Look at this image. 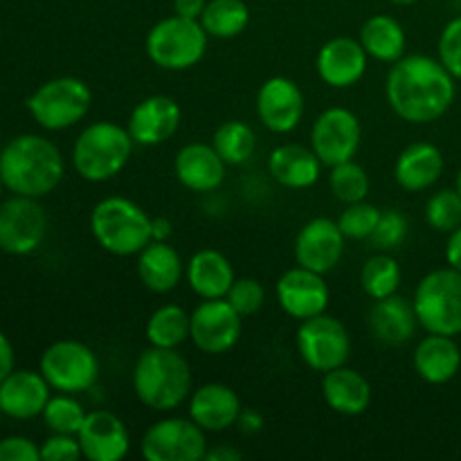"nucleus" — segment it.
<instances>
[{"label": "nucleus", "mask_w": 461, "mask_h": 461, "mask_svg": "<svg viewBox=\"0 0 461 461\" xmlns=\"http://www.w3.org/2000/svg\"><path fill=\"white\" fill-rule=\"evenodd\" d=\"M455 77L444 63L428 54H405L392 63L385 79V97L396 117L410 124H430L453 106Z\"/></svg>", "instance_id": "1"}, {"label": "nucleus", "mask_w": 461, "mask_h": 461, "mask_svg": "<svg viewBox=\"0 0 461 461\" xmlns=\"http://www.w3.org/2000/svg\"><path fill=\"white\" fill-rule=\"evenodd\" d=\"M66 160L50 138L16 135L0 149V180L16 196L43 198L61 185Z\"/></svg>", "instance_id": "2"}, {"label": "nucleus", "mask_w": 461, "mask_h": 461, "mask_svg": "<svg viewBox=\"0 0 461 461\" xmlns=\"http://www.w3.org/2000/svg\"><path fill=\"white\" fill-rule=\"evenodd\" d=\"M133 392L153 412H174L194 392V374L178 349L149 347L133 367Z\"/></svg>", "instance_id": "3"}, {"label": "nucleus", "mask_w": 461, "mask_h": 461, "mask_svg": "<svg viewBox=\"0 0 461 461\" xmlns=\"http://www.w3.org/2000/svg\"><path fill=\"white\" fill-rule=\"evenodd\" d=\"M133 149L135 142L126 126L108 120L93 122L75 140L72 167L88 183H106L124 171Z\"/></svg>", "instance_id": "4"}, {"label": "nucleus", "mask_w": 461, "mask_h": 461, "mask_svg": "<svg viewBox=\"0 0 461 461\" xmlns=\"http://www.w3.org/2000/svg\"><path fill=\"white\" fill-rule=\"evenodd\" d=\"M90 232L102 250L115 257H138L153 241L151 216L124 196H106L93 207Z\"/></svg>", "instance_id": "5"}, {"label": "nucleus", "mask_w": 461, "mask_h": 461, "mask_svg": "<svg viewBox=\"0 0 461 461\" xmlns=\"http://www.w3.org/2000/svg\"><path fill=\"white\" fill-rule=\"evenodd\" d=\"M207 43H210V34L201 25V21L174 14L158 21L149 30L144 50L153 66L169 72H183L203 61Z\"/></svg>", "instance_id": "6"}, {"label": "nucleus", "mask_w": 461, "mask_h": 461, "mask_svg": "<svg viewBox=\"0 0 461 461\" xmlns=\"http://www.w3.org/2000/svg\"><path fill=\"white\" fill-rule=\"evenodd\" d=\"M25 106L41 129L52 133L66 131L88 115L93 106V90L79 77H54L27 97Z\"/></svg>", "instance_id": "7"}, {"label": "nucleus", "mask_w": 461, "mask_h": 461, "mask_svg": "<svg viewBox=\"0 0 461 461\" xmlns=\"http://www.w3.org/2000/svg\"><path fill=\"white\" fill-rule=\"evenodd\" d=\"M419 327L426 333L461 336V273L455 268H437L414 288L412 297Z\"/></svg>", "instance_id": "8"}, {"label": "nucleus", "mask_w": 461, "mask_h": 461, "mask_svg": "<svg viewBox=\"0 0 461 461\" xmlns=\"http://www.w3.org/2000/svg\"><path fill=\"white\" fill-rule=\"evenodd\" d=\"M39 372L50 383L52 392L84 394L97 385L102 365L86 342L57 340L41 356Z\"/></svg>", "instance_id": "9"}, {"label": "nucleus", "mask_w": 461, "mask_h": 461, "mask_svg": "<svg viewBox=\"0 0 461 461\" xmlns=\"http://www.w3.org/2000/svg\"><path fill=\"white\" fill-rule=\"evenodd\" d=\"M297 354L313 372L327 374L347 365L351 356V336L345 324L329 313L302 320L297 329Z\"/></svg>", "instance_id": "10"}, {"label": "nucleus", "mask_w": 461, "mask_h": 461, "mask_svg": "<svg viewBox=\"0 0 461 461\" xmlns=\"http://www.w3.org/2000/svg\"><path fill=\"white\" fill-rule=\"evenodd\" d=\"M48 237V214L39 198L16 196L0 203V250L25 257L39 250Z\"/></svg>", "instance_id": "11"}, {"label": "nucleus", "mask_w": 461, "mask_h": 461, "mask_svg": "<svg viewBox=\"0 0 461 461\" xmlns=\"http://www.w3.org/2000/svg\"><path fill=\"white\" fill-rule=\"evenodd\" d=\"M140 450L147 461H201L207 455V432L189 417H167L149 426Z\"/></svg>", "instance_id": "12"}, {"label": "nucleus", "mask_w": 461, "mask_h": 461, "mask_svg": "<svg viewBox=\"0 0 461 461\" xmlns=\"http://www.w3.org/2000/svg\"><path fill=\"white\" fill-rule=\"evenodd\" d=\"M363 142V126L358 115L349 108L331 106L315 117L311 126V149L324 167L354 160Z\"/></svg>", "instance_id": "13"}, {"label": "nucleus", "mask_w": 461, "mask_h": 461, "mask_svg": "<svg viewBox=\"0 0 461 461\" xmlns=\"http://www.w3.org/2000/svg\"><path fill=\"white\" fill-rule=\"evenodd\" d=\"M189 315V340L201 354L223 356L241 340L243 318L225 297L203 300Z\"/></svg>", "instance_id": "14"}, {"label": "nucleus", "mask_w": 461, "mask_h": 461, "mask_svg": "<svg viewBox=\"0 0 461 461\" xmlns=\"http://www.w3.org/2000/svg\"><path fill=\"white\" fill-rule=\"evenodd\" d=\"M275 297L284 313L302 322V320L327 313L331 291H329V284L324 282V275L295 266L277 279Z\"/></svg>", "instance_id": "15"}, {"label": "nucleus", "mask_w": 461, "mask_h": 461, "mask_svg": "<svg viewBox=\"0 0 461 461\" xmlns=\"http://www.w3.org/2000/svg\"><path fill=\"white\" fill-rule=\"evenodd\" d=\"M306 99L300 86L288 77H270L257 93V117L270 133L286 135L300 126Z\"/></svg>", "instance_id": "16"}, {"label": "nucleus", "mask_w": 461, "mask_h": 461, "mask_svg": "<svg viewBox=\"0 0 461 461\" xmlns=\"http://www.w3.org/2000/svg\"><path fill=\"white\" fill-rule=\"evenodd\" d=\"M347 237L342 234L338 221L318 216L311 219L300 228L295 237V261L302 268L315 270L320 275H327L336 268L345 255Z\"/></svg>", "instance_id": "17"}, {"label": "nucleus", "mask_w": 461, "mask_h": 461, "mask_svg": "<svg viewBox=\"0 0 461 461\" xmlns=\"http://www.w3.org/2000/svg\"><path fill=\"white\" fill-rule=\"evenodd\" d=\"M183 111L169 95H151L138 102L131 111L126 129L135 147H158L174 138L180 129Z\"/></svg>", "instance_id": "18"}, {"label": "nucleus", "mask_w": 461, "mask_h": 461, "mask_svg": "<svg viewBox=\"0 0 461 461\" xmlns=\"http://www.w3.org/2000/svg\"><path fill=\"white\" fill-rule=\"evenodd\" d=\"M77 439L88 461H120L131 450L126 423L111 410H90Z\"/></svg>", "instance_id": "19"}, {"label": "nucleus", "mask_w": 461, "mask_h": 461, "mask_svg": "<svg viewBox=\"0 0 461 461\" xmlns=\"http://www.w3.org/2000/svg\"><path fill=\"white\" fill-rule=\"evenodd\" d=\"M369 54L363 43L351 36H336L320 48L315 59L318 77L331 88H351L367 72Z\"/></svg>", "instance_id": "20"}, {"label": "nucleus", "mask_w": 461, "mask_h": 461, "mask_svg": "<svg viewBox=\"0 0 461 461\" xmlns=\"http://www.w3.org/2000/svg\"><path fill=\"white\" fill-rule=\"evenodd\" d=\"M52 396V387L43 374L34 369H14L0 383V414L16 421H30L43 414Z\"/></svg>", "instance_id": "21"}, {"label": "nucleus", "mask_w": 461, "mask_h": 461, "mask_svg": "<svg viewBox=\"0 0 461 461\" xmlns=\"http://www.w3.org/2000/svg\"><path fill=\"white\" fill-rule=\"evenodd\" d=\"M241 399L225 383H205L187 399V417L205 432H225L237 426Z\"/></svg>", "instance_id": "22"}, {"label": "nucleus", "mask_w": 461, "mask_h": 461, "mask_svg": "<svg viewBox=\"0 0 461 461\" xmlns=\"http://www.w3.org/2000/svg\"><path fill=\"white\" fill-rule=\"evenodd\" d=\"M223 158L207 142H189L176 153L174 174L185 189L196 194H210L219 189L225 180Z\"/></svg>", "instance_id": "23"}, {"label": "nucleus", "mask_w": 461, "mask_h": 461, "mask_svg": "<svg viewBox=\"0 0 461 461\" xmlns=\"http://www.w3.org/2000/svg\"><path fill=\"white\" fill-rule=\"evenodd\" d=\"M367 327L369 333L383 345L401 347L414 338L419 318L412 302L394 293V295L383 297V300H374L367 313Z\"/></svg>", "instance_id": "24"}, {"label": "nucleus", "mask_w": 461, "mask_h": 461, "mask_svg": "<svg viewBox=\"0 0 461 461\" xmlns=\"http://www.w3.org/2000/svg\"><path fill=\"white\" fill-rule=\"evenodd\" d=\"M444 153L432 142H412L399 153L394 162V180L410 194L426 192L439 183L444 174Z\"/></svg>", "instance_id": "25"}, {"label": "nucleus", "mask_w": 461, "mask_h": 461, "mask_svg": "<svg viewBox=\"0 0 461 461\" xmlns=\"http://www.w3.org/2000/svg\"><path fill=\"white\" fill-rule=\"evenodd\" d=\"M414 372L428 385H446L461 369V349L453 336L428 333L419 340L412 354Z\"/></svg>", "instance_id": "26"}, {"label": "nucleus", "mask_w": 461, "mask_h": 461, "mask_svg": "<svg viewBox=\"0 0 461 461\" xmlns=\"http://www.w3.org/2000/svg\"><path fill=\"white\" fill-rule=\"evenodd\" d=\"M185 279H187L189 288L196 297L219 300V297L228 295L237 275H234L232 264L223 252L203 248V250L194 252L185 264Z\"/></svg>", "instance_id": "27"}, {"label": "nucleus", "mask_w": 461, "mask_h": 461, "mask_svg": "<svg viewBox=\"0 0 461 461\" xmlns=\"http://www.w3.org/2000/svg\"><path fill=\"white\" fill-rule=\"evenodd\" d=\"M322 162L304 144H279L268 156V174L286 189L313 187L322 174Z\"/></svg>", "instance_id": "28"}, {"label": "nucleus", "mask_w": 461, "mask_h": 461, "mask_svg": "<svg viewBox=\"0 0 461 461\" xmlns=\"http://www.w3.org/2000/svg\"><path fill=\"white\" fill-rule=\"evenodd\" d=\"M322 399L336 414L358 417L372 403V385L363 374L342 365L322 374Z\"/></svg>", "instance_id": "29"}, {"label": "nucleus", "mask_w": 461, "mask_h": 461, "mask_svg": "<svg viewBox=\"0 0 461 461\" xmlns=\"http://www.w3.org/2000/svg\"><path fill=\"white\" fill-rule=\"evenodd\" d=\"M138 277L151 293H171L185 277V264L180 252L169 241H151L138 255Z\"/></svg>", "instance_id": "30"}, {"label": "nucleus", "mask_w": 461, "mask_h": 461, "mask_svg": "<svg viewBox=\"0 0 461 461\" xmlns=\"http://www.w3.org/2000/svg\"><path fill=\"white\" fill-rule=\"evenodd\" d=\"M358 41L363 43L369 59H376L381 63L399 61L401 57H405V48H408L403 25L390 14L369 16L360 27Z\"/></svg>", "instance_id": "31"}, {"label": "nucleus", "mask_w": 461, "mask_h": 461, "mask_svg": "<svg viewBox=\"0 0 461 461\" xmlns=\"http://www.w3.org/2000/svg\"><path fill=\"white\" fill-rule=\"evenodd\" d=\"M189 322L192 315L178 304H162L149 315L147 340L151 347H162V349H178L185 340H189Z\"/></svg>", "instance_id": "32"}, {"label": "nucleus", "mask_w": 461, "mask_h": 461, "mask_svg": "<svg viewBox=\"0 0 461 461\" xmlns=\"http://www.w3.org/2000/svg\"><path fill=\"white\" fill-rule=\"evenodd\" d=\"M201 25L210 39H234L250 25V7L243 0H207Z\"/></svg>", "instance_id": "33"}, {"label": "nucleus", "mask_w": 461, "mask_h": 461, "mask_svg": "<svg viewBox=\"0 0 461 461\" xmlns=\"http://www.w3.org/2000/svg\"><path fill=\"white\" fill-rule=\"evenodd\" d=\"M401 282H403V270L390 252H378L369 257L360 270V286L365 295L372 300H383L399 293Z\"/></svg>", "instance_id": "34"}, {"label": "nucleus", "mask_w": 461, "mask_h": 461, "mask_svg": "<svg viewBox=\"0 0 461 461\" xmlns=\"http://www.w3.org/2000/svg\"><path fill=\"white\" fill-rule=\"evenodd\" d=\"M212 144L219 151V156L223 158L228 167H239L246 165L252 156H255L257 149V135L250 129V124L241 120H228L214 131V138Z\"/></svg>", "instance_id": "35"}, {"label": "nucleus", "mask_w": 461, "mask_h": 461, "mask_svg": "<svg viewBox=\"0 0 461 461\" xmlns=\"http://www.w3.org/2000/svg\"><path fill=\"white\" fill-rule=\"evenodd\" d=\"M88 414V410L81 405V401H77V394H57L50 396L48 405H45L43 419L45 428L50 432H57V435H77L84 426V419Z\"/></svg>", "instance_id": "36"}, {"label": "nucleus", "mask_w": 461, "mask_h": 461, "mask_svg": "<svg viewBox=\"0 0 461 461\" xmlns=\"http://www.w3.org/2000/svg\"><path fill=\"white\" fill-rule=\"evenodd\" d=\"M369 187H372L369 174L365 171V167L358 165L356 160H347L331 167V174H329V189H331L336 201L345 203V205L365 201L369 194Z\"/></svg>", "instance_id": "37"}, {"label": "nucleus", "mask_w": 461, "mask_h": 461, "mask_svg": "<svg viewBox=\"0 0 461 461\" xmlns=\"http://www.w3.org/2000/svg\"><path fill=\"white\" fill-rule=\"evenodd\" d=\"M426 221L435 232L450 234L461 225V194L455 189H439L426 203Z\"/></svg>", "instance_id": "38"}, {"label": "nucleus", "mask_w": 461, "mask_h": 461, "mask_svg": "<svg viewBox=\"0 0 461 461\" xmlns=\"http://www.w3.org/2000/svg\"><path fill=\"white\" fill-rule=\"evenodd\" d=\"M378 219H381V210L367 201L349 203L345 210L338 216V225H340L342 234L351 241H369V237L376 230Z\"/></svg>", "instance_id": "39"}, {"label": "nucleus", "mask_w": 461, "mask_h": 461, "mask_svg": "<svg viewBox=\"0 0 461 461\" xmlns=\"http://www.w3.org/2000/svg\"><path fill=\"white\" fill-rule=\"evenodd\" d=\"M410 234L408 216L399 210H381V219H378L376 230L369 237V243L374 250L378 252H392L405 243Z\"/></svg>", "instance_id": "40"}, {"label": "nucleus", "mask_w": 461, "mask_h": 461, "mask_svg": "<svg viewBox=\"0 0 461 461\" xmlns=\"http://www.w3.org/2000/svg\"><path fill=\"white\" fill-rule=\"evenodd\" d=\"M225 300L237 309L241 318H250V315L259 313L261 306L266 304V288L259 279L237 277L232 286H230Z\"/></svg>", "instance_id": "41"}, {"label": "nucleus", "mask_w": 461, "mask_h": 461, "mask_svg": "<svg viewBox=\"0 0 461 461\" xmlns=\"http://www.w3.org/2000/svg\"><path fill=\"white\" fill-rule=\"evenodd\" d=\"M439 61L444 63L446 70L461 81V16L446 23V27L439 34Z\"/></svg>", "instance_id": "42"}, {"label": "nucleus", "mask_w": 461, "mask_h": 461, "mask_svg": "<svg viewBox=\"0 0 461 461\" xmlns=\"http://www.w3.org/2000/svg\"><path fill=\"white\" fill-rule=\"evenodd\" d=\"M84 457L77 435H57L50 432L41 444V461H77Z\"/></svg>", "instance_id": "43"}, {"label": "nucleus", "mask_w": 461, "mask_h": 461, "mask_svg": "<svg viewBox=\"0 0 461 461\" xmlns=\"http://www.w3.org/2000/svg\"><path fill=\"white\" fill-rule=\"evenodd\" d=\"M0 461H41V446L30 437H5L0 439Z\"/></svg>", "instance_id": "44"}, {"label": "nucleus", "mask_w": 461, "mask_h": 461, "mask_svg": "<svg viewBox=\"0 0 461 461\" xmlns=\"http://www.w3.org/2000/svg\"><path fill=\"white\" fill-rule=\"evenodd\" d=\"M237 428L243 435H257V432L264 430V414L257 408H241L237 419Z\"/></svg>", "instance_id": "45"}, {"label": "nucleus", "mask_w": 461, "mask_h": 461, "mask_svg": "<svg viewBox=\"0 0 461 461\" xmlns=\"http://www.w3.org/2000/svg\"><path fill=\"white\" fill-rule=\"evenodd\" d=\"M16 369V354H14V345L3 331H0V383Z\"/></svg>", "instance_id": "46"}, {"label": "nucleus", "mask_w": 461, "mask_h": 461, "mask_svg": "<svg viewBox=\"0 0 461 461\" xmlns=\"http://www.w3.org/2000/svg\"><path fill=\"white\" fill-rule=\"evenodd\" d=\"M207 0H174V14L183 18H194L201 21L203 12H205Z\"/></svg>", "instance_id": "47"}, {"label": "nucleus", "mask_w": 461, "mask_h": 461, "mask_svg": "<svg viewBox=\"0 0 461 461\" xmlns=\"http://www.w3.org/2000/svg\"><path fill=\"white\" fill-rule=\"evenodd\" d=\"M446 261L450 268L461 273V225L455 232L448 234V243H446Z\"/></svg>", "instance_id": "48"}, {"label": "nucleus", "mask_w": 461, "mask_h": 461, "mask_svg": "<svg viewBox=\"0 0 461 461\" xmlns=\"http://www.w3.org/2000/svg\"><path fill=\"white\" fill-rule=\"evenodd\" d=\"M171 234H174V225L165 216H156L151 219V239L153 241H169Z\"/></svg>", "instance_id": "49"}, {"label": "nucleus", "mask_w": 461, "mask_h": 461, "mask_svg": "<svg viewBox=\"0 0 461 461\" xmlns=\"http://www.w3.org/2000/svg\"><path fill=\"white\" fill-rule=\"evenodd\" d=\"M241 457L243 455L237 448H232V446H216L214 450L207 448L205 461H239Z\"/></svg>", "instance_id": "50"}, {"label": "nucleus", "mask_w": 461, "mask_h": 461, "mask_svg": "<svg viewBox=\"0 0 461 461\" xmlns=\"http://www.w3.org/2000/svg\"><path fill=\"white\" fill-rule=\"evenodd\" d=\"M390 3H394V5H414V3H419V0H390Z\"/></svg>", "instance_id": "51"}, {"label": "nucleus", "mask_w": 461, "mask_h": 461, "mask_svg": "<svg viewBox=\"0 0 461 461\" xmlns=\"http://www.w3.org/2000/svg\"><path fill=\"white\" fill-rule=\"evenodd\" d=\"M455 187H457V192L461 194V169H459V174H457V185H455Z\"/></svg>", "instance_id": "52"}, {"label": "nucleus", "mask_w": 461, "mask_h": 461, "mask_svg": "<svg viewBox=\"0 0 461 461\" xmlns=\"http://www.w3.org/2000/svg\"><path fill=\"white\" fill-rule=\"evenodd\" d=\"M3 192H5V185H3V180H0V203H3Z\"/></svg>", "instance_id": "53"}]
</instances>
